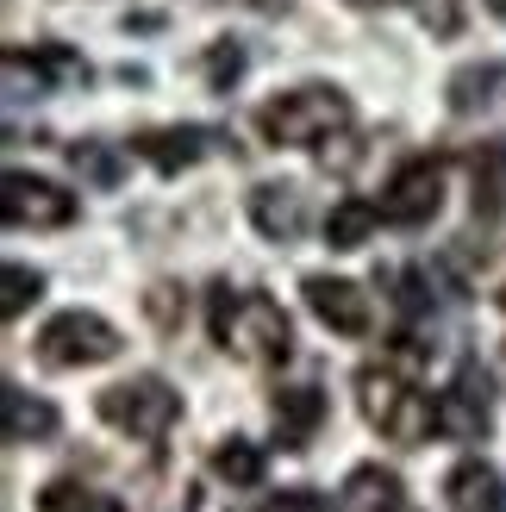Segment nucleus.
Segmentation results:
<instances>
[{"label":"nucleus","mask_w":506,"mask_h":512,"mask_svg":"<svg viewBox=\"0 0 506 512\" xmlns=\"http://www.w3.org/2000/svg\"><path fill=\"white\" fill-rule=\"evenodd\" d=\"M207 325H213V344L238 363H288L294 356V325L269 294H244L232 281H219L207 294Z\"/></svg>","instance_id":"1"},{"label":"nucleus","mask_w":506,"mask_h":512,"mask_svg":"<svg viewBox=\"0 0 506 512\" xmlns=\"http://www.w3.org/2000/svg\"><path fill=\"white\" fill-rule=\"evenodd\" d=\"M357 400H363V419L382 431L388 444H425L438 431V400L419 394L413 381H400L394 369H363Z\"/></svg>","instance_id":"2"},{"label":"nucleus","mask_w":506,"mask_h":512,"mask_svg":"<svg viewBox=\"0 0 506 512\" xmlns=\"http://www.w3.org/2000/svg\"><path fill=\"white\" fill-rule=\"evenodd\" d=\"M344 125H350V100L332 94V88H294V94L269 100V107L257 113V132L275 150H313L332 132H344Z\"/></svg>","instance_id":"3"},{"label":"nucleus","mask_w":506,"mask_h":512,"mask_svg":"<svg viewBox=\"0 0 506 512\" xmlns=\"http://www.w3.org/2000/svg\"><path fill=\"white\" fill-rule=\"evenodd\" d=\"M94 406H100V419H107L113 431H125V438H144V444L169 438L175 419H182V394H175L169 381H157V375L119 381V388H107Z\"/></svg>","instance_id":"4"},{"label":"nucleus","mask_w":506,"mask_h":512,"mask_svg":"<svg viewBox=\"0 0 506 512\" xmlns=\"http://www.w3.org/2000/svg\"><path fill=\"white\" fill-rule=\"evenodd\" d=\"M119 356V331L100 319V313H57L38 331V363L50 369H94V363H113Z\"/></svg>","instance_id":"5"},{"label":"nucleus","mask_w":506,"mask_h":512,"mask_svg":"<svg viewBox=\"0 0 506 512\" xmlns=\"http://www.w3.org/2000/svg\"><path fill=\"white\" fill-rule=\"evenodd\" d=\"M444 207V163L438 157H413V163H400L394 169V182L382 194V219L388 225H432Z\"/></svg>","instance_id":"6"},{"label":"nucleus","mask_w":506,"mask_h":512,"mask_svg":"<svg viewBox=\"0 0 506 512\" xmlns=\"http://www.w3.org/2000/svg\"><path fill=\"white\" fill-rule=\"evenodd\" d=\"M494 419V375L482 363H463L457 381H450V394L438 400V431L457 444H475Z\"/></svg>","instance_id":"7"},{"label":"nucleus","mask_w":506,"mask_h":512,"mask_svg":"<svg viewBox=\"0 0 506 512\" xmlns=\"http://www.w3.org/2000/svg\"><path fill=\"white\" fill-rule=\"evenodd\" d=\"M0 213H7V225H32V232H57V225L75 219V194H63L57 182H44V175H25L13 169L7 175V194H0Z\"/></svg>","instance_id":"8"},{"label":"nucleus","mask_w":506,"mask_h":512,"mask_svg":"<svg viewBox=\"0 0 506 512\" xmlns=\"http://www.w3.org/2000/svg\"><path fill=\"white\" fill-rule=\"evenodd\" d=\"M307 306L319 325H332L338 338H363L369 331V294L357 288V281H332V275H307Z\"/></svg>","instance_id":"9"},{"label":"nucleus","mask_w":506,"mask_h":512,"mask_svg":"<svg viewBox=\"0 0 506 512\" xmlns=\"http://www.w3.org/2000/svg\"><path fill=\"white\" fill-rule=\"evenodd\" d=\"M32 75V94H50V88H69V82H88V63L63 44H32V50H7V82L19 88Z\"/></svg>","instance_id":"10"},{"label":"nucleus","mask_w":506,"mask_h":512,"mask_svg":"<svg viewBox=\"0 0 506 512\" xmlns=\"http://www.w3.org/2000/svg\"><path fill=\"white\" fill-rule=\"evenodd\" d=\"M219 144V132H207V125H163V132H144V138H132V150L150 163V169H163V175H182V169H194L207 150Z\"/></svg>","instance_id":"11"},{"label":"nucleus","mask_w":506,"mask_h":512,"mask_svg":"<svg viewBox=\"0 0 506 512\" xmlns=\"http://www.w3.org/2000/svg\"><path fill=\"white\" fill-rule=\"evenodd\" d=\"M269 413H275V438H282V450H307V438L325 425V394L319 388H275Z\"/></svg>","instance_id":"12"},{"label":"nucleus","mask_w":506,"mask_h":512,"mask_svg":"<svg viewBox=\"0 0 506 512\" xmlns=\"http://www.w3.org/2000/svg\"><path fill=\"white\" fill-rule=\"evenodd\" d=\"M0 431H7V444H44L57 438V406L32 400L25 388H7L0 394Z\"/></svg>","instance_id":"13"},{"label":"nucleus","mask_w":506,"mask_h":512,"mask_svg":"<svg viewBox=\"0 0 506 512\" xmlns=\"http://www.w3.org/2000/svg\"><path fill=\"white\" fill-rule=\"evenodd\" d=\"M250 219H257L263 238L294 244L300 225H307V200H300V188H257L250 194Z\"/></svg>","instance_id":"14"},{"label":"nucleus","mask_w":506,"mask_h":512,"mask_svg":"<svg viewBox=\"0 0 506 512\" xmlns=\"http://www.w3.org/2000/svg\"><path fill=\"white\" fill-rule=\"evenodd\" d=\"M444 494L457 512H506V481L488 463H463L457 475L444 481Z\"/></svg>","instance_id":"15"},{"label":"nucleus","mask_w":506,"mask_h":512,"mask_svg":"<svg viewBox=\"0 0 506 512\" xmlns=\"http://www.w3.org/2000/svg\"><path fill=\"white\" fill-rule=\"evenodd\" d=\"M350 512H407V488H400L394 469H357L344 481Z\"/></svg>","instance_id":"16"},{"label":"nucleus","mask_w":506,"mask_h":512,"mask_svg":"<svg viewBox=\"0 0 506 512\" xmlns=\"http://www.w3.org/2000/svg\"><path fill=\"white\" fill-rule=\"evenodd\" d=\"M375 225H382V207H369V200L350 194V200H338V207L325 213V244L332 250H363Z\"/></svg>","instance_id":"17"},{"label":"nucleus","mask_w":506,"mask_h":512,"mask_svg":"<svg viewBox=\"0 0 506 512\" xmlns=\"http://www.w3.org/2000/svg\"><path fill=\"white\" fill-rule=\"evenodd\" d=\"M469 175H475V213H506V144H482L469 157Z\"/></svg>","instance_id":"18"},{"label":"nucleus","mask_w":506,"mask_h":512,"mask_svg":"<svg viewBox=\"0 0 506 512\" xmlns=\"http://www.w3.org/2000/svg\"><path fill=\"white\" fill-rule=\"evenodd\" d=\"M506 88V63H469L457 82H450V107L457 113H475V107H494Z\"/></svg>","instance_id":"19"},{"label":"nucleus","mask_w":506,"mask_h":512,"mask_svg":"<svg viewBox=\"0 0 506 512\" xmlns=\"http://www.w3.org/2000/svg\"><path fill=\"white\" fill-rule=\"evenodd\" d=\"M213 475L232 481V488H257L263 481V450L244 444V438H225V444H213Z\"/></svg>","instance_id":"20"},{"label":"nucleus","mask_w":506,"mask_h":512,"mask_svg":"<svg viewBox=\"0 0 506 512\" xmlns=\"http://www.w3.org/2000/svg\"><path fill=\"white\" fill-rule=\"evenodd\" d=\"M38 512H125V506L100 488H82V481H50L38 494Z\"/></svg>","instance_id":"21"},{"label":"nucleus","mask_w":506,"mask_h":512,"mask_svg":"<svg viewBox=\"0 0 506 512\" xmlns=\"http://www.w3.org/2000/svg\"><path fill=\"white\" fill-rule=\"evenodd\" d=\"M38 294H44V275H32V269H19V263H13V269H7V300H0V313L19 319Z\"/></svg>","instance_id":"22"},{"label":"nucleus","mask_w":506,"mask_h":512,"mask_svg":"<svg viewBox=\"0 0 506 512\" xmlns=\"http://www.w3.org/2000/svg\"><path fill=\"white\" fill-rule=\"evenodd\" d=\"M69 163H75V175H88V182H100V188L119 182V163L100 144H69Z\"/></svg>","instance_id":"23"},{"label":"nucleus","mask_w":506,"mask_h":512,"mask_svg":"<svg viewBox=\"0 0 506 512\" xmlns=\"http://www.w3.org/2000/svg\"><path fill=\"white\" fill-rule=\"evenodd\" d=\"M238 75H244V50H238V44H213V50H207V82H213V88H232Z\"/></svg>","instance_id":"24"},{"label":"nucleus","mask_w":506,"mask_h":512,"mask_svg":"<svg viewBox=\"0 0 506 512\" xmlns=\"http://www.w3.org/2000/svg\"><path fill=\"white\" fill-rule=\"evenodd\" d=\"M394 306L400 313H425V306H432V288H425V275H394Z\"/></svg>","instance_id":"25"},{"label":"nucleus","mask_w":506,"mask_h":512,"mask_svg":"<svg viewBox=\"0 0 506 512\" xmlns=\"http://www.w3.org/2000/svg\"><path fill=\"white\" fill-rule=\"evenodd\" d=\"M263 512H332V506H325V500H319L313 488H288V494H275V500H269Z\"/></svg>","instance_id":"26"},{"label":"nucleus","mask_w":506,"mask_h":512,"mask_svg":"<svg viewBox=\"0 0 506 512\" xmlns=\"http://www.w3.org/2000/svg\"><path fill=\"white\" fill-rule=\"evenodd\" d=\"M425 25H432V32H457V7H450V0H425Z\"/></svg>","instance_id":"27"},{"label":"nucleus","mask_w":506,"mask_h":512,"mask_svg":"<svg viewBox=\"0 0 506 512\" xmlns=\"http://www.w3.org/2000/svg\"><path fill=\"white\" fill-rule=\"evenodd\" d=\"M357 7H394V0H357Z\"/></svg>","instance_id":"28"},{"label":"nucleus","mask_w":506,"mask_h":512,"mask_svg":"<svg viewBox=\"0 0 506 512\" xmlns=\"http://www.w3.org/2000/svg\"><path fill=\"white\" fill-rule=\"evenodd\" d=\"M488 7H494V13H506V0H488Z\"/></svg>","instance_id":"29"},{"label":"nucleus","mask_w":506,"mask_h":512,"mask_svg":"<svg viewBox=\"0 0 506 512\" xmlns=\"http://www.w3.org/2000/svg\"><path fill=\"white\" fill-rule=\"evenodd\" d=\"M500 306H506V294H500Z\"/></svg>","instance_id":"30"}]
</instances>
